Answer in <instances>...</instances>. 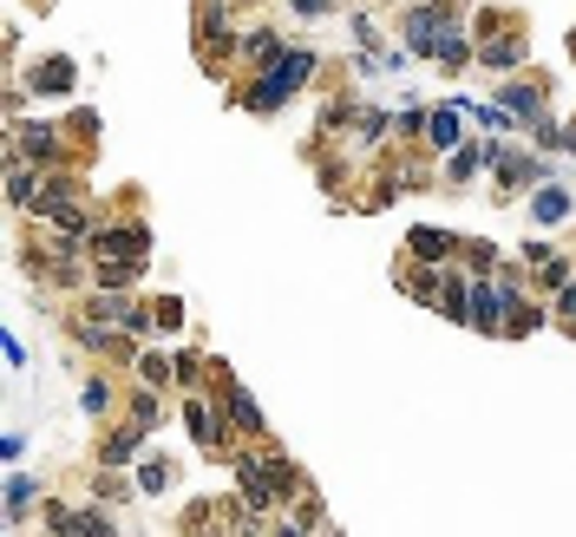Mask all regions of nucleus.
<instances>
[{"instance_id": "393cba45", "label": "nucleus", "mask_w": 576, "mask_h": 537, "mask_svg": "<svg viewBox=\"0 0 576 537\" xmlns=\"http://www.w3.org/2000/svg\"><path fill=\"white\" fill-rule=\"evenodd\" d=\"M144 440H151V433H138L131 420L111 427V433L98 440V466H138V459H144Z\"/></svg>"}, {"instance_id": "79ce46f5", "label": "nucleus", "mask_w": 576, "mask_h": 537, "mask_svg": "<svg viewBox=\"0 0 576 537\" xmlns=\"http://www.w3.org/2000/svg\"><path fill=\"white\" fill-rule=\"evenodd\" d=\"M564 151H571V157H576V118H571V125H564Z\"/></svg>"}, {"instance_id": "f3484780", "label": "nucleus", "mask_w": 576, "mask_h": 537, "mask_svg": "<svg viewBox=\"0 0 576 537\" xmlns=\"http://www.w3.org/2000/svg\"><path fill=\"white\" fill-rule=\"evenodd\" d=\"M518 256L531 262V289H538V295H557V289H564V282L576 276L571 256H564V249H551V243H525Z\"/></svg>"}, {"instance_id": "c756f323", "label": "nucleus", "mask_w": 576, "mask_h": 537, "mask_svg": "<svg viewBox=\"0 0 576 537\" xmlns=\"http://www.w3.org/2000/svg\"><path fill=\"white\" fill-rule=\"evenodd\" d=\"M459 256H466V269H472V276H492V269L505 262V249H498L492 236H466V243H459Z\"/></svg>"}, {"instance_id": "ddd939ff", "label": "nucleus", "mask_w": 576, "mask_h": 537, "mask_svg": "<svg viewBox=\"0 0 576 537\" xmlns=\"http://www.w3.org/2000/svg\"><path fill=\"white\" fill-rule=\"evenodd\" d=\"M525 210H531V223H538V230H564V223H576V190L564 184V177H551V184H538V190H531V203H525Z\"/></svg>"}, {"instance_id": "a19ab883", "label": "nucleus", "mask_w": 576, "mask_h": 537, "mask_svg": "<svg viewBox=\"0 0 576 537\" xmlns=\"http://www.w3.org/2000/svg\"><path fill=\"white\" fill-rule=\"evenodd\" d=\"M289 7H295V13H302V20H328V13H334V7H341V0H289Z\"/></svg>"}, {"instance_id": "6ab92c4d", "label": "nucleus", "mask_w": 576, "mask_h": 537, "mask_svg": "<svg viewBox=\"0 0 576 537\" xmlns=\"http://www.w3.org/2000/svg\"><path fill=\"white\" fill-rule=\"evenodd\" d=\"M433 66H439L446 79H459L466 66H479V39H472V20H459V26H446V39H439V52H433Z\"/></svg>"}, {"instance_id": "f257e3e1", "label": "nucleus", "mask_w": 576, "mask_h": 537, "mask_svg": "<svg viewBox=\"0 0 576 537\" xmlns=\"http://www.w3.org/2000/svg\"><path fill=\"white\" fill-rule=\"evenodd\" d=\"M315 72H321V52L289 39L282 59H269L262 72H243V79L230 85V98H236L243 112H256V118H275V112H289V105L315 85Z\"/></svg>"}, {"instance_id": "58836bf2", "label": "nucleus", "mask_w": 576, "mask_h": 537, "mask_svg": "<svg viewBox=\"0 0 576 537\" xmlns=\"http://www.w3.org/2000/svg\"><path fill=\"white\" fill-rule=\"evenodd\" d=\"M0 354H7V367H13V374H20V367H26V341H20V335H13V328H7V335H0Z\"/></svg>"}, {"instance_id": "7ed1b4c3", "label": "nucleus", "mask_w": 576, "mask_h": 537, "mask_svg": "<svg viewBox=\"0 0 576 537\" xmlns=\"http://www.w3.org/2000/svg\"><path fill=\"white\" fill-rule=\"evenodd\" d=\"M0 151H7V157H26V164H39V171H72V164H85L79 144H72V131H66V118H7Z\"/></svg>"}, {"instance_id": "b1692460", "label": "nucleus", "mask_w": 576, "mask_h": 537, "mask_svg": "<svg viewBox=\"0 0 576 537\" xmlns=\"http://www.w3.org/2000/svg\"><path fill=\"white\" fill-rule=\"evenodd\" d=\"M125 420H131L138 433H157V427L171 420V413H164V387H144V381H138V387L125 394Z\"/></svg>"}, {"instance_id": "412c9836", "label": "nucleus", "mask_w": 576, "mask_h": 537, "mask_svg": "<svg viewBox=\"0 0 576 537\" xmlns=\"http://www.w3.org/2000/svg\"><path fill=\"white\" fill-rule=\"evenodd\" d=\"M426 125H433V105L420 92H407V105H393V144L400 151H420L426 144Z\"/></svg>"}, {"instance_id": "aec40b11", "label": "nucleus", "mask_w": 576, "mask_h": 537, "mask_svg": "<svg viewBox=\"0 0 576 537\" xmlns=\"http://www.w3.org/2000/svg\"><path fill=\"white\" fill-rule=\"evenodd\" d=\"M459 118H466L459 98H439V105H433V125H426V151H433V157H446V151L466 144V125H459Z\"/></svg>"}, {"instance_id": "0eeeda50", "label": "nucleus", "mask_w": 576, "mask_h": 537, "mask_svg": "<svg viewBox=\"0 0 576 537\" xmlns=\"http://www.w3.org/2000/svg\"><path fill=\"white\" fill-rule=\"evenodd\" d=\"M459 20H472V0H413L400 13V46L413 59H433L439 39H446V26H459Z\"/></svg>"}, {"instance_id": "dca6fc26", "label": "nucleus", "mask_w": 576, "mask_h": 537, "mask_svg": "<svg viewBox=\"0 0 576 537\" xmlns=\"http://www.w3.org/2000/svg\"><path fill=\"white\" fill-rule=\"evenodd\" d=\"M492 144H498V138H466L459 151H446V157H439V164H446V184H452V190L479 184V177L492 171Z\"/></svg>"}, {"instance_id": "f704fd0d", "label": "nucleus", "mask_w": 576, "mask_h": 537, "mask_svg": "<svg viewBox=\"0 0 576 537\" xmlns=\"http://www.w3.org/2000/svg\"><path fill=\"white\" fill-rule=\"evenodd\" d=\"M177 532H216V499H190L184 518H177Z\"/></svg>"}, {"instance_id": "4be33fe9", "label": "nucleus", "mask_w": 576, "mask_h": 537, "mask_svg": "<svg viewBox=\"0 0 576 537\" xmlns=\"http://www.w3.org/2000/svg\"><path fill=\"white\" fill-rule=\"evenodd\" d=\"M79 413L98 420V427H111V420L125 413V400H118V387H111L105 374H85V381H79Z\"/></svg>"}, {"instance_id": "a211bd4d", "label": "nucleus", "mask_w": 576, "mask_h": 537, "mask_svg": "<svg viewBox=\"0 0 576 537\" xmlns=\"http://www.w3.org/2000/svg\"><path fill=\"white\" fill-rule=\"evenodd\" d=\"M393 282H400L420 308H433V315H439V295H446V262H407V269H393Z\"/></svg>"}, {"instance_id": "37998d69", "label": "nucleus", "mask_w": 576, "mask_h": 537, "mask_svg": "<svg viewBox=\"0 0 576 537\" xmlns=\"http://www.w3.org/2000/svg\"><path fill=\"white\" fill-rule=\"evenodd\" d=\"M26 7H52V0H26Z\"/></svg>"}, {"instance_id": "7c9ffc66", "label": "nucleus", "mask_w": 576, "mask_h": 537, "mask_svg": "<svg viewBox=\"0 0 576 537\" xmlns=\"http://www.w3.org/2000/svg\"><path fill=\"white\" fill-rule=\"evenodd\" d=\"M289 525H295V532H334V518H328V505H321L315 492H302V499L289 505Z\"/></svg>"}, {"instance_id": "39448f33", "label": "nucleus", "mask_w": 576, "mask_h": 537, "mask_svg": "<svg viewBox=\"0 0 576 537\" xmlns=\"http://www.w3.org/2000/svg\"><path fill=\"white\" fill-rule=\"evenodd\" d=\"M551 177H557V157H551V151H518L512 138L492 144V197H498V203H518V197H531V190L551 184Z\"/></svg>"}, {"instance_id": "4c0bfd02", "label": "nucleus", "mask_w": 576, "mask_h": 537, "mask_svg": "<svg viewBox=\"0 0 576 537\" xmlns=\"http://www.w3.org/2000/svg\"><path fill=\"white\" fill-rule=\"evenodd\" d=\"M348 20H354V46H367V52H374V46H380V26H374V13H361V7H354Z\"/></svg>"}, {"instance_id": "c85d7f7f", "label": "nucleus", "mask_w": 576, "mask_h": 537, "mask_svg": "<svg viewBox=\"0 0 576 537\" xmlns=\"http://www.w3.org/2000/svg\"><path fill=\"white\" fill-rule=\"evenodd\" d=\"M131 492H138V479H125V466H98L92 472V499L98 505H125Z\"/></svg>"}, {"instance_id": "1a4fd4ad", "label": "nucleus", "mask_w": 576, "mask_h": 537, "mask_svg": "<svg viewBox=\"0 0 576 537\" xmlns=\"http://www.w3.org/2000/svg\"><path fill=\"white\" fill-rule=\"evenodd\" d=\"M92 262H151V223L144 217H98L85 236Z\"/></svg>"}, {"instance_id": "cd10ccee", "label": "nucleus", "mask_w": 576, "mask_h": 537, "mask_svg": "<svg viewBox=\"0 0 576 537\" xmlns=\"http://www.w3.org/2000/svg\"><path fill=\"white\" fill-rule=\"evenodd\" d=\"M131 479H138V499H157V492H171V459L164 453H144L131 466Z\"/></svg>"}, {"instance_id": "6e6552de", "label": "nucleus", "mask_w": 576, "mask_h": 537, "mask_svg": "<svg viewBox=\"0 0 576 537\" xmlns=\"http://www.w3.org/2000/svg\"><path fill=\"white\" fill-rule=\"evenodd\" d=\"M551 92H557V85H551V72H538V66H518V72H505V79H498L492 105H505V112H512V125H518V138H525V131H531V125L551 112Z\"/></svg>"}, {"instance_id": "20e7f679", "label": "nucleus", "mask_w": 576, "mask_h": 537, "mask_svg": "<svg viewBox=\"0 0 576 537\" xmlns=\"http://www.w3.org/2000/svg\"><path fill=\"white\" fill-rule=\"evenodd\" d=\"M177 420H184L190 446H197V453H210V459H230V453L243 446V433L230 427V413H223V394H216V387L177 394Z\"/></svg>"}, {"instance_id": "2eb2a0df", "label": "nucleus", "mask_w": 576, "mask_h": 537, "mask_svg": "<svg viewBox=\"0 0 576 537\" xmlns=\"http://www.w3.org/2000/svg\"><path fill=\"white\" fill-rule=\"evenodd\" d=\"M46 499L39 472H7V492H0V532H20L33 518V505Z\"/></svg>"}, {"instance_id": "9d476101", "label": "nucleus", "mask_w": 576, "mask_h": 537, "mask_svg": "<svg viewBox=\"0 0 576 537\" xmlns=\"http://www.w3.org/2000/svg\"><path fill=\"white\" fill-rule=\"evenodd\" d=\"M210 387L223 394V413H230V427H236L243 440H269V413L256 407V394L236 381V367H230V361H210Z\"/></svg>"}, {"instance_id": "9b49d317", "label": "nucleus", "mask_w": 576, "mask_h": 537, "mask_svg": "<svg viewBox=\"0 0 576 537\" xmlns=\"http://www.w3.org/2000/svg\"><path fill=\"white\" fill-rule=\"evenodd\" d=\"M282 46H289V33H282L275 20H243V33H236V59H243V72H262L269 59H282Z\"/></svg>"}, {"instance_id": "bb28decb", "label": "nucleus", "mask_w": 576, "mask_h": 537, "mask_svg": "<svg viewBox=\"0 0 576 537\" xmlns=\"http://www.w3.org/2000/svg\"><path fill=\"white\" fill-rule=\"evenodd\" d=\"M39 525L52 537H85V505H66V499H39Z\"/></svg>"}, {"instance_id": "f03ea898", "label": "nucleus", "mask_w": 576, "mask_h": 537, "mask_svg": "<svg viewBox=\"0 0 576 537\" xmlns=\"http://www.w3.org/2000/svg\"><path fill=\"white\" fill-rule=\"evenodd\" d=\"M472 39H479V66L485 72H518V66H531V20L518 13V7H472Z\"/></svg>"}, {"instance_id": "c9c22d12", "label": "nucleus", "mask_w": 576, "mask_h": 537, "mask_svg": "<svg viewBox=\"0 0 576 537\" xmlns=\"http://www.w3.org/2000/svg\"><path fill=\"white\" fill-rule=\"evenodd\" d=\"M551 308H557V328H564V335L576 341V276L564 282V289H557V295H551Z\"/></svg>"}, {"instance_id": "4468645a", "label": "nucleus", "mask_w": 576, "mask_h": 537, "mask_svg": "<svg viewBox=\"0 0 576 537\" xmlns=\"http://www.w3.org/2000/svg\"><path fill=\"white\" fill-rule=\"evenodd\" d=\"M459 230H439V223H413L407 230V243H400V256H413V262H459Z\"/></svg>"}, {"instance_id": "5701e85b", "label": "nucleus", "mask_w": 576, "mask_h": 537, "mask_svg": "<svg viewBox=\"0 0 576 537\" xmlns=\"http://www.w3.org/2000/svg\"><path fill=\"white\" fill-rule=\"evenodd\" d=\"M39 184H46V171H39V164H26V157H7V203H13V217H33V197H39Z\"/></svg>"}, {"instance_id": "423d86ee", "label": "nucleus", "mask_w": 576, "mask_h": 537, "mask_svg": "<svg viewBox=\"0 0 576 537\" xmlns=\"http://www.w3.org/2000/svg\"><path fill=\"white\" fill-rule=\"evenodd\" d=\"M66 335H72V348H79V354H92V361H111V367H118V361L131 367V361H138V348H144L131 328H118V322L92 315L85 302H79V308H66Z\"/></svg>"}, {"instance_id": "e433bc0d", "label": "nucleus", "mask_w": 576, "mask_h": 537, "mask_svg": "<svg viewBox=\"0 0 576 537\" xmlns=\"http://www.w3.org/2000/svg\"><path fill=\"white\" fill-rule=\"evenodd\" d=\"M151 315H157V335H177V328H184V302H177V295H157Z\"/></svg>"}, {"instance_id": "473e14b6", "label": "nucleus", "mask_w": 576, "mask_h": 537, "mask_svg": "<svg viewBox=\"0 0 576 537\" xmlns=\"http://www.w3.org/2000/svg\"><path fill=\"white\" fill-rule=\"evenodd\" d=\"M197 387H210V354L184 348V354H177V394H197Z\"/></svg>"}, {"instance_id": "72a5a7b5", "label": "nucleus", "mask_w": 576, "mask_h": 537, "mask_svg": "<svg viewBox=\"0 0 576 537\" xmlns=\"http://www.w3.org/2000/svg\"><path fill=\"white\" fill-rule=\"evenodd\" d=\"M525 138H531L538 151H551V157H564V118H557V105H551V112H544V118H538V125H531Z\"/></svg>"}, {"instance_id": "ea45409f", "label": "nucleus", "mask_w": 576, "mask_h": 537, "mask_svg": "<svg viewBox=\"0 0 576 537\" xmlns=\"http://www.w3.org/2000/svg\"><path fill=\"white\" fill-rule=\"evenodd\" d=\"M20 453H26V433H0V466H20Z\"/></svg>"}, {"instance_id": "a878e982", "label": "nucleus", "mask_w": 576, "mask_h": 537, "mask_svg": "<svg viewBox=\"0 0 576 537\" xmlns=\"http://www.w3.org/2000/svg\"><path fill=\"white\" fill-rule=\"evenodd\" d=\"M131 381H144V387H177V354H164L157 341H144L138 361H131Z\"/></svg>"}, {"instance_id": "f8f14e48", "label": "nucleus", "mask_w": 576, "mask_h": 537, "mask_svg": "<svg viewBox=\"0 0 576 537\" xmlns=\"http://www.w3.org/2000/svg\"><path fill=\"white\" fill-rule=\"evenodd\" d=\"M26 92H33V98H72V92H79V66H72L66 52H46V59L26 66Z\"/></svg>"}, {"instance_id": "2f4dec72", "label": "nucleus", "mask_w": 576, "mask_h": 537, "mask_svg": "<svg viewBox=\"0 0 576 537\" xmlns=\"http://www.w3.org/2000/svg\"><path fill=\"white\" fill-rule=\"evenodd\" d=\"M151 262H92V289H131Z\"/></svg>"}]
</instances>
